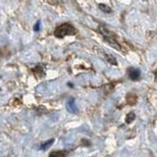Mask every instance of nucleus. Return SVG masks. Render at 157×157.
Segmentation results:
<instances>
[{"label": "nucleus", "instance_id": "obj_2", "mask_svg": "<svg viewBox=\"0 0 157 157\" xmlns=\"http://www.w3.org/2000/svg\"><path fill=\"white\" fill-rule=\"evenodd\" d=\"M67 109L68 111H70L71 113H78V107L76 106L75 100L73 98H71L70 100L67 102Z\"/></svg>", "mask_w": 157, "mask_h": 157}, {"label": "nucleus", "instance_id": "obj_4", "mask_svg": "<svg viewBox=\"0 0 157 157\" xmlns=\"http://www.w3.org/2000/svg\"><path fill=\"white\" fill-rule=\"evenodd\" d=\"M53 142H54V139H50V140H47V142H43L40 145V149L41 150H46V149H48V148L53 144Z\"/></svg>", "mask_w": 157, "mask_h": 157}, {"label": "nucleus", "instance_id": "obj_3", "mask_svg": "<svg viewBox=\"0 0 157 157\" xmlns=\"http://www.w3.org/2000/svg\"><path fill=\"white\" fill-rule=\"evenodd\" d=\"M140 77V71L138 69H134L132 70V72L130 73V78L133 81H138Z\"/></svg>", "mask_w": 157, "mask_h": 157}, {"label": "nucleus", "instance_id": "obj_5", "mask_svg": "<svg viewBox=\"0 0 157 157\" xmlns=\"http://www.w3.org/2000/svg\"><path fill=\"white\" fill-rule=\"evenodd\" d=\"M127 102L129 103V104H135V102H137V96L135 95V94H128L127 95Z\"/></svg>", "mask_w": 157, "mask_h": 157}, {"label": "nucleus", "instance_id": "obj_11", "mask_svg": "<svg viewBox=\"0 0 157 157\" xmlns=\"http://www.w3.org/2000/svg\"><path fill=\"white\" fill-rule=\"evenodd\" d=\"M155 80L157 82V70H156V72H155Z\"/></svg>", "mask_w": 157, "mask_h": 157}, {"label": "nucleus", "instance_id": "obj_6", "mask_svg": "<svg viewBox=\"0 0 157 157\" xmlns=\"http://www.w3.org/2000/svg\"><path fill=\"white\" fill-rule=\"evenodd\" d=\"M98 7H99V9L103 12H105V13H111V12H112V9H111L109 6L105 5V4H99Z\"/></svg>", "mask_w": 157, "mask_h": 157}, {"label": "nucleus", "instance_id": "obj_10", "mask_svg": "<svg viewBox=\"0 0 157 157\" xmlns=\"http://www.w3.org/2000/svg\"><path fill=\"white\" fill-rule=\"evenodd\" d=\"M39 27H40V22H39V21H38V22H36V24L35 25V27H34V31L38 32L39 31Z\"/></svg>", "mask_w": 157, "mask_h": 157}, {"label": "nucleus", "instance_id": "obj_7", "mask_svg": "<svg viewBox=\"0 0 157 157\" xmlns=\"http://www.w3.org/2000/svg\"><path fill=\"white\" fill-rule=\"evenodd\" d=\"M135 113H134V112H130L129 114L127 115V117H126V122H127L128 124H131V123L135 120Z\"/></svg>", "mask_w": 157, "mask_h": 157}, {"label": "nucleus", "instance_id": "obj_9", "mask_svg": "<svg viewBox=\"0 0 157 157\" xmlns=\"http://www.w3.org/2000/svg\"><path fill=\"white\" fill-rule=\"evenodd\" d=\"M50 156H58V157H63L66 155L65 152H62V151H54V152H51L50 154H49Z\"/></svg>", "mask_w": 157, "mask_h": 157}, {"label": "nucleus", "instance_id": "obj_8", "mask_svg": "<svg viewBox=\"0 0 157 157\" xmlns=\"http://www.w3.org/2000/svg\"><path fill=\"white\" fill-rule=\"evenodd\" d=\"M106 59H107V61H108L110 64H112V65H117V60L115 59L112 55H106Z\"/></svg>", "mask_w": 157, "mask_h": 157}, {"label": "nucleus", "instance_id": "obj_1", "mask_svg": "<svg viewBox=\"0 0 157 157\" xmlns=\"http://www.w3.org/2000/svg\"><path fill=\"white\" fill-rule=\"evenodd\" d=\"M77 34L76 28L70 24H63L57 27L54 32V35L58 38H63L65 35H74Z\"/></svg>", "mask_w": 157, "mask_h": 157}]
</instances>
